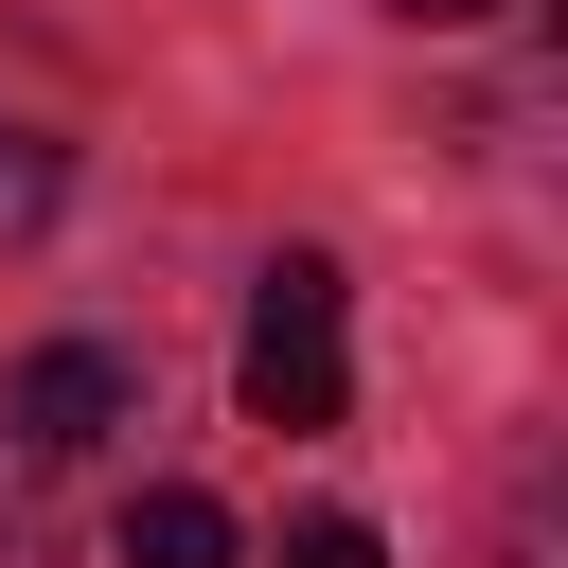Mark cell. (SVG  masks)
<instances>
[{
	"label": "cell",
	"instance_id": "obj_1",
	"mask_svg": "<svg viewBox=\"0 0 568 568\" xmlns=\"http://www.w3.org/2000/svg\"><path fill=\"white\" fill-rule=\"evenodd\" d=\"M231 390H248V426H337V408H355V337H337V266H320V248L266 266Z\"/></svg>",
	"mask_w": 568,
	"mask_h": 568
},
{
	"label": "cell",
	"instance_id": "obj_2",
	"mask_svg": "<svg viewBox=\"0 0 568 568\" xmlns=\"http://www.w3.org/2000/svg\"><path fill=\"white\" fill-rule=\"evenodd\" d=\"M106 426H124V355H106V337L18 355V390H0V444H18V462H89Z\"/></svg>",
	"mask_w": 568,
	"mask_h": 568
},
{
	"label": "cell",
	"instance_id": "obj_3",
	"mask_svg": "<svg viewBox=\"0 0 568 568\" xmlns=\"http://www.w3.org/2000/svg\"><path fill=\"white\" fill-rule=\"evenodd\" d=\"M248 532H231V497H195V479H160V497H124V568H231Z\"/></svg>",
	"mask_w": 568,
	"mask_h": 568
},
{
	"label": "cell",
	"instance_id": "obj_4",
	"mask_svg": "<svg viewBox=\"0 0 568 568\" xmlns=\"http://www.w3.org/2000/svg\"><path fill=\"white\" fill-rule=\"evenodd\" d=\"M53 195H71L53 124H0V248H18V231H53Z\"/></svg>",
	"mask_w": 568,
	"mask_h": 568
},
{
	"label": "cell",
	"instance_id": "obj_5",
	"mask_svg": "<svg viewBox=\"0 0 568 568\" xmlns=\"http://www.w3.org/2000/svg\"><path fill=\"white\" fill-rule=\"evenodd\" d=\"M284 568H390V550H373L355 515H302V532H284Z\"/></svg>",
	"mask_w": 568,
	"mask_h": 568
},
{
	"label": "cell",
	"instance_id": "obj_6",
	"mask_svg": "<svg viewBox=\"0 0 568 568\" xmlns=\"http://www.w3.org/2000/svg\"><path fill=\"white\" fill-rule=\"evenodd\" d=\"M390 18H426V36H462V18H497V0H390Z\"/></svg>",
	"mask_w": 568,
	"mask_h": 568
}]
</instances>
